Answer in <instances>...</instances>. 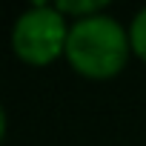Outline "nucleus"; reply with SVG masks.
Returning a JSON list of instances; mask_svg holds the SVG:
<instances>
[{
	"label": "nucleus",
	"mask_w": 146,
	"mask_h": 146,
	"mask_svg": "<svg viewBox=\"0 0 146 146\" xmlns=\"http://www.w3.org/2000/svg\"><path fill=\"white\" fill-rule=\"evenodd\" d=\"M132 54L129 26L117 17L100 12L69 26L66 40V60L80 78L89 80H109L120 75Z\"/></svg>",
	"instance_id": "obj_1"
},
{
	"label": "nucleus",
	"mask_w": 146,
	"mask_h": 146,
	"mask_svg": "<svg viewBox=\"0 0 146 146\" xmlns=\"http://www.w3.org/2000/svg\"><path fill=\"white\" fill-rule=\"evenodd\" d=\"M69 20L57 6L35 3L23 9L12 26V52L29 66H49L57 57H66Z\"/></svg>",
	"instance_id": "obj_2"
},
{
	"label": "nucleus",
	"mask_w": 146,
	"mask_h": 146,
	"mask_svg": "<svg viewBox=\"0 0 146 146\" xmlns=\"http://www.w3.org/2000/svg\"><path fill=\"white\" fill-rule=\"evenodd\" d=\"M54 6L60 9V15H63L69 23L106 12V3H103V0H60V3H54Z\"/></svg>",
	"instance_id": "obj_3"
},
{
	"label": "nucleus",
	"mask_w": 146,
	"mask_h": 146,
	"mask_svg": "<svg viewBox=\"0 0 146 146\" xmlns=\"http://www.w3.org/2000/svg\"><path fill=\"white\" fill-rule=\"evenodd\" d=\"M129 43H132V54H137L146 63V6L129 23Z\"/></svg>",
	"instance_id": "obj_4"
}]
</instances>
